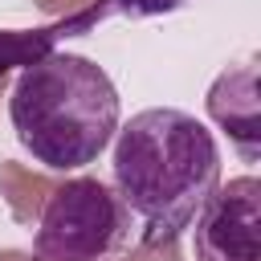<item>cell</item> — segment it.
Listing matches in <instances>:
<instances>
[{
  "label": "cell",
  "mask_w": 261,
  "mask_h": 261,
  "mask_svg": "<svg viewBox=\"0 0 261 261\" xmlns=\"http://www.w3.org/2000/svg\"><path fill=\"white\" fill-rule=\"evenodd\" d=\"M114 135V192L139 224V245H175L204 200L220 188L212 130L188 110L155 106Z\"/></svg>",
  "instance_id": "cell-1"
},
{
  "label": "cell",
  "mask_w": 261,
  "mask_h": 261,
  "mask_svg": "<svg viewBox=\"0 0 261 261\" xmlns=\"http://www.w3.org/2000/svg\"><path fill=\"white\" fill-rule=\"evenodd\" d=\"M8 118L20 147L41 167L73 171L110 147L118 130V94L102 65L53 49L20 69Z\"/></svg>",
  "instance_id": "cell-2"
},
{
  "label": "cell",
  "mask_w": 261,
  "mask_h": 261,
  "mask_svg": "<svg viewBox=\"0 0 261 261\" xmlns=\"http://www.w3.org/2000/svg\"><path fill=\"white\" fill-rule=\"evenodd\" d=\"M139 224L118 192L94 175L53 184L33 237L37 261H118L135 249Z\"/></svg>",
  "instance_id": "cell-3"
},
{
  "label": "cell",
  "mask_w": 261,
  "mask_h": 261,
  "mask_svg": "<svg viewBox=\"0 0 261 261\" xmlns=\"http://www.w3.org/2000/svg\"><path fill=\"white\" fill-rule=\"evenodd\" d=\"M196 261H261V184L237 175L196 212Z\"/></svg>",
  "instance_id": "cell-4"
},
{
  "label": "cell",
  "mask_w": 261,
  "mask_h": 261,
  "mask_svg": "<svg viewBox=\"0 0 261 261\" xmlns=\"http://www.w3.org/2000/svg\"><path fill=\"white\" fill-rule=\"evenodd\" d=\"M208 114L220 130H228L232 147L245 163L261 151V94H257V61L224 69L208 90Z\"/></svg>",
  "instance_id": "cell-5"
},
{
  "label": "cell",
  "mask_w": 261,
  "mask_h": 261,
  "mask_svg": "<svg viewBox=\"0 0 261 261\" xmlns=\"http://www.w3.org/2000/svg\"><path fill=\"white\" fill-rule=\"evenodd\" d=\"M106 12H110V0H98V4L82 8V12L57 16V24H49V29L0 33V82H4V73H8L12 65H33V61H41L45 53H53V45H57L61 37H82V33H90Z\"/></svg>",
  "instance_id": "cell-6"
},
{
  "label": "cell",
  "mask_w": 261,
  "mask_h": 261,
  "mask_svg": "<svg viewBox=\"0 0 261 261\" xmlns=\"http://www.w3.org/2000/svg\"><path fill=\"white\" fill-rule=\"evenodd\" d=\"M49 192H53V184L45 175H33L20 163H0V196L8 200V208L20 224H37Z\"/></svg>",
  "instance_id": "cell-7"
},
{
  "label": "cell",
  "mask_w": 261,
  "mask_h": 261,
  "mask_svg": "<svg viewBox=\"0 0 261 261\" xmlns=\"http://www.w3.org/2000/svg\"><path fill=\"white\" fill-rule=\"evenodd\" d=\"M171 8H179V0H110V12H122V16H159Z\"/></svg>",
  "instance_id": "cell-8"
},
{
  "label": "cell",
  "mask_w": 261,
  "mask_h": 261,
  "mask_svg": "<svg viewBox=\"0 0 261 261\" xmlns=\"http://www.w3.org/2000/svg\"><path fill=\"white\" fill-rule=\"evenodd\" d=\"M49 16H69V12H82V8H90V4H98V0H37Z\"/></svg>",
  "instance_id": "cell-9"
},
{
  "label": "cell",
  "mask_w": 261,
  "mask_h": 261,
  "mask_svg": "<svg viewBox=\"0 0 261 261\" xmlns=\"http://www.w3.org/2000/svg\"><path fill=\"white\" fill-rule=\"evenodd\" d=\"M0 261H37V257H29V253H16V249H4V253H0Z\"/></svg>",
  "instance_id": "cell-10"
},
{
  "label": "cell",
  "mask_w": 261,
  "mask_h": 261,
  "mask_svg": "<svg viewBox=\"0 0 261 261\" xmlns=\"http://www.w3.org/2000/svg\"><path fill=\"white\" fill-rule=\"evenodd\" d=\"M0 90H4V82H0Z\"/></svg>",
  "instance_id": "cell-11"
}]
</instances>
